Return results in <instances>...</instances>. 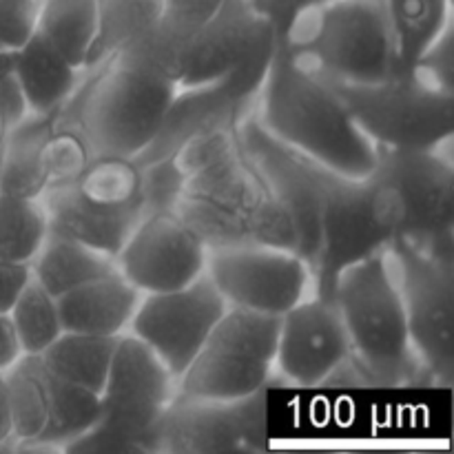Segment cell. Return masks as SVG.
I'll list each match as a JSON object with an SVG mask.
<instances>
[{"label":"cell","instance_id":"29","mask_svg":"<svg viewBox=\"0 0 454 454\" xmlns=\"http://www.w3.org/2000/svg\"><path fill=\"white\" fill-rule=\"evenodd\" d=\"M47 233V215L40 198L0 191V262L29 264Z\"/></svg>","mask_w":454,"mask_h":454},{"label":"cell","instance_id":"1","mask_svg":"<svg viewBox=\"0 0 454 454\" xmlns=\"http://www.w3.org/2000/svg\"><path fill=\"white\" fill-rule=\"evenodd\" d=\"M253 118L279 145L346 177L375 173L380 149L359 129L331 84L297 65L275 43Z\"/></svg>","mask_w":454,"mask_h":454},{"label":"cell","instance_id":"12","mask_svg":"<svg viewBox=\"0 0 454 454\" xmlns=\"http://www.w3.org/2000/svg\"><path fill=\"white\" fill-rule=\"evenodd\" d=\"M375 176L399 200V238L430 251L454 253L452 145L442 149H380Z\"/></svg>","mask_w":454,"mask_h":454},{"label":"cell","instance_id":"11","mask_svg":"<svg viewBox=\"0 0 454 454\" xmlns=\"http://www.w3.org/2000/svg\"><path fill=\"white\" fill-rule=\"evenodd\" d=\"M275 43H278V35L273 43L253 53L238 69L213 82L177 87L164 111L158 133L136 158L137 167L173 158L191 137L204 131L239 127L244 118L253 114L257 93L275 53Z\"/></svg>","mask_w":454,"mask_h":454},{"label":"cell","instance_id":"27","mask_svg":"<svg viewBox=\"0 0 454 454\" xmlns=\"http://www.w3.org/2000/svg\"><path fill=\"white\" fill-rule=\"evenodd\" d=\"M162 0H98V27L82 71L122 51L158 22Z\"/></svg>","mask_w":454,"mask_h":454},{"label":"cell","instance_id":"5","mask_svg":"<svg viewBox=\"0 0 454 454\" xmlns=\"http://www.w3.org/2000/svg\"><path fill=\"white\" fill-rule=\"evenodd\" d=\"M331 300L344 322L350 353L380 388L426 384L386 251L348 266L337 278Z\"/></svg>","mask_w":454,"mask_h":454},{"label":"cell","instance_id":"34","mask_svg":"<svg viewBox=\"0 0 454 454\" xmlns=\"http://www.w3.org/2000/svg\"><path fill=\"white\" fill-rule=\"evenodd\" d=\"M238 129H211V131H204L200 136L191 137L176 155V164L180 167V171L186 177L198 173L200 168L208 167V164L217 162L224 155L233 153L238 149Z\"/></svg>","mask_w":454,"mask_h":454},{"label":"cell","instance_id":"23","mask_svg":"<svg viewBox=\"0 0 454 454\" xmlns=\"http://www.w3.org/2000/svg\"><path fill=\"white\" fill-rule=\"evenodd\" d=\"M56 114H27L4 133L0 142L3 193L40 198L51 184L47 171V142L56 129Z\"/></svg>","mask_w":454,"mask_h":454},{"label":"cell","instance_id":"14","mask_svg":"<svg viewBox=\"0 0 454 454\" xmlns=\"http://www.w3.org/2000/svg\"><path fill=\"white\" fill-rule=\"evenodd\" d=\"M266 448V390L235 402L176 397L151 433V452H257Z\"/></svg>","mask_w":454,"mask_h":454},{"label":"cell","instance_id":"36","mask_svg":"<svg viewBox=\"0 0 454 454\" xmlns=\"http://www.w3.org/2000/svg\"><path fill=\"white\" fill-rule=\"evenodd\" d=\"M43 0H0V49L16 51L38 29Z\"/></svg>","mask_w":454,"mask_h":454},{"label":"cell","instance_id":"22","mask_svg":"<svg viewBox=\"0 0 454 454\" xmlns=\"http://www.w3.org/2000/svg\"><path fill=\"white\" fill-rule=\"evenodd\" d=\"M12 69L27 111L40 115L60 111L82 78V69L71 65L38 31L12 51Z\"/></svg>","mask_w":454,"mask_h":454},{"label":"cell","instance_id":"24","mask_svg":"<svg viewBox=\"0 0 454 454\" xmlns=\"http://www.w3.org/2000/svg\"><path fill=\"white\" fill-rule=\"evenodd\" d=\"M31 278L53 297H60L91 279L114 273L115 260L62 235L47 233L43 247L29 262Z\"/></svg>","mask_w":454,"mask_h":454},{"label":"cell","instance_id":"28","mask_svg":"<svg viewBox=\"0 0 454 454\" xmlns=\"http://www.w3.org/2000/svg\"><path fill=\"white\" fill-rule=\"evenodd\" d=\"M98 27V0H43L38 34L78 69L87 65Z\"/></svg>","mask_w":454,"mask_h":454},{"label":"cell","instance_id":"4","mask_svg":"<svg viewBox=\"0 0 454 454\" xmlns=\"http://www.w3.org/2000/svg\"><path fill=\"white\" fill-rule=\"evenodd\" d=\"M176 215L207 248L269 244L297 253L291 217L270 198L242 146L186 177Z\"/></svg>","mask_w":454,"mask_h":454},{"label":"cell","instance_id":"42","mask_svg":"<svg viewBox=\"0 0 454 454\" xmlns=\"http://www.w3.org/2000/svg\"><path fill=\"white\" fill-rule=\"evenodd\" d=\"M13 448V430L12 415H9L7 384H4V372H0V448Z\"/></svg>","mask_w":454,"mask_h":454},{"label":"cell","instance_id":"19","mask_svg":"<svg viewBox=\"0 0 454 454\" xmlns=\"http://www.w3.org/2000/svg\"><path fill=\"white\" fill-rule=\"evenodd\" d=\"M278 35L273 18L255 0H224L207 25L200 27L186 49L177 87L213 82L238 69L242 62Z\"/></svg>","mask_w":454,"mask_h":454},{"label":"cell","instance_id":"13","mask_svg":"<svg viewBox=\"0 0 454 454\" xmlns=\"http://www.w3.org/2000/svg\"><path fill=\"white\" fill-rule=\"evenodd\" d=\"M207 278L226 306L278 317L313 295L309 262L291 248L269 244L208 248Z\"/></svg>","mask_w":454,"mask_h":454},{"label":"cell","instance_id":"9","mask_svg":"<svg viewBox=\"0 0 454 454\" xmlns=\"http://www.w3.org/2000/svg\"><path fill=\"white\" fill-rule=\"evenodd\" d=\"M426 384L454 381V253L397 238L386 248Z\"/></svg>","mask_w":454,"mask_h":454},{"label":"cell","instance_id":"37","mask_svg":"<svg viewBox=\"0 0 454 454\" xmlns=\"http://www.w3.org/2000/svg\"><path fill=\"white\" fill-rule=\"evenodd\" d=\"M415 71L424 82L434 89L454 93V56H452V25L443 29V34L408 67Z\"/></svg>","mask_w":454,"mask_h":454},{"label":"cell","instance_id":"20","mask_svg":"<svg viewBox=\"0 0 454 454\" xmlns=\"http://www.w3.org/2000/svg\"><path fill=\"white\" fill-rule=\"evenodd\" d=\"M49 233L75 239L114 257L145 217L142 202L100 204L80 193L74 180L53 182L40 195Z\"/></svg>","mask_w":454,"mask_h":454},{"label":"cell","instance_id":"39","mask_svg":"<svg viewBox=\"0 0 454 454\" xmlns=\"http://www.w3.org/2000/svg\"><path fill=\"white\" fill-rule=\"evenodd\" d=\"M29 278V264L0 262V315H9L13 301L18 300V295H20V291L25 288Z\"/></svg>","mask_w":454,"mask_h":454},{"label":"cell","instance_id":"35","mask_svg":"<svg viewBox=\"0 0 454 454\" xmlns=\"http://www.w3.org/2000/svg\"><path fill=\"white\" fill-rule=\"evenodd\" d=\"M89 162H91V158H89L82 142L74 133L56 124L47 142V171L51 184L53 182L74 180Z\"/></svg>","mask_w":454,"mask_h":454},{"label":"cell","instance_id":"21","mask_svg":"<svg viewBox=\"0 0 454 454\" xmlns=\"http://www.w3.org/2000/svg\"><path fill=\"white\" fill-rule=\"evenodd\" d=\"M142 293L118 270L56 297L62 331L120 337L129 331Z\"/></svg>","mask_w":454,"mask_h":454},{"label":"cell","instance_id":"25","mask_svg":"<svg viewBox=\"0 0 454 454\" xmlns=\"http://www.w3.org/2000/svg\"><path fill=\"white\" fill-rule=\"evenodd\" d=\"M393 34L395 71L408 69L446 27L452 25V0H381Z\"/></svg>","mask_w":454,"mask_h":454},{"label":"cell","instance_id":"3","mask_svg":"<svg viewBox=\"0 0 454 454\" xmlns=\"http://www.w3.org/2000/svg\"><path fill=\"white\" fill-rule=\"evenodd\" d=\"M275 27L288 56L324 80L368 84L395 71L393 34L381 0H322Z\"/></svg>","mask_w":454,"mask_h":454},{"label":"cell","instance_id":"16","mask_svg":"<svg viewBox=\"0 0 454 454\" xmlns=\"http://www.w3.org/2000/svg\"><path fill=\"white\" fill-rule=\"evenodd\" d=\"M208 248L176 213L145 215L120 253L115 269L142 295L168 293L207 273Z\"/></svg>","mask_w":454,"mask_h":454},{"label":"cell","instance_id":"41","mask_svg":"<svg viewBox=\"0 0 454 454\" xmlns=\"http://www.w3.org/2000/svg\"><path fill=\"white\" fill-rule=\"evenodd\" d=\"M315 3H322V0H264V4H262L260 9L273 18L275 25H282V22H286L297 9Z\"/></svg>","mask_w":454,"mask_h":454},{"label":"cell","instance_id":"6","mask_svg":"<svg viewBox=\"0 0 454 454\" xmlns=\"http://www.w3.org/2000/svg\"><path fill=\"white\" fill-rule=\"evenodd\" d=\"M310 167L322 191L313 295L331 300L337 278L348 266L386 251L402 235V207L395 191L375 173L346 177L315 162Z\"/></svg>","mask_w":454,"mask_h":454},{"label":"cell","instance_id":"38","mask_svg":"<svg viewBox=\"0 0 454 454\" xmlns=\"http://www.w3.org/2000/svg\"><path fill=\"white\" fill-rule=\"evenodd\" d=\"M324 388H380L375 377L366 366L355 357L353 353L346 355L335 368L322 381Z\"/></svg>","mask_w":454,"mask_h":454},{"label":"cell","instance_id":"40","mask_svg":"<svg viewBox=\"0 0 454 454\" xmlns=\"http://www.w3.org/2000/svg\"><path fill=\"white\" fill-rule=\"evenodd\" d=\"M22 357L20 341H18L9 315H0V372H7Z\"/></svg>","mask_w":454,"mask_h":454},{"label":"cell","instance_id":"33","mask_svg":"<svg viewBox=\"0 0 454 454\" xmlns=\"http://www.w3.org/2000/svg\"><path fill=\"white\" fill-rule=\"evenodd\" d=\"M142 168V207L151 213H176L177 200L184 189L186 176L173 158L158 160Z\"/></svg>","mask_w":454,"mask_h":454},{"label":"cell","instance_id":"15","mask_svg":"<svg viewBox=\"0 0 454 454\" xmlns=\"http://www.w3.org/2000/svg\"><path fill=\"white\" fill-rule=\"evenodd\" d=\"M224 310V297L204 273L177 291L142 295L127 333L145 341L177 380L207 344Z\"/></svg>","mask_w":454,"mask_h":454},{"label":"cell","instance_id":"43","mask_svg":"<svg viewBox=\"0 0 454 454\" xmlns=\"http://www.w3.org/2000/svg\"><path fill=\"white\" fill-rule=\"evenodd\" d=\"M255 4L257 7H262V4H264V0H255Z\"/></svg>","mask_w":454,"mask_h":454},{"label":"cell","instance_id":"26","mask_svg":"<svg viewBox=\"0 0 454 454\" xmlns=\"http://www.w3.org/2000/svg\"><path fill=\"white\" fill-rule=\"evenodd\" d=\"M115 346L118 337L62 331V335L40 357L53 375L100 397Z\"/></svg>","mask_w":454,"mask_h":454},{"label":"cell","instance_id":"8","mask_svg":"<svg viewBox=\"0 0 454 454\" xmlns=\"http://www.w3.org/2000/svg\"><path fill=\"white\" fill-rule=\"evenodd\" d=\"M324 80V78H322ZM377 149H442L454 137V93L434 89L415 71H393L368 84L324 80Z\"/></svg>","mask_w":454,"mask_h":454},{"label":"cell","instance_id":"17","mask_svg":"<svg viewBox=\"0 0 454 454\" xmlns=\"http://www.w3.org/2000/svg\"><path fill=\"white\" fill-rule=\"evenodd\" d=\"M238 140L270 198L291 217L297 233V253L313 270L322 222V191L313 167L309 160L269 136L253 114L239 124Z\"/></svg>","mask_w":454,"mask_h":454},{"label":"cell","instance_id":"7","mask_svg":"<svg viewBox=\"0 0 454 454\" xmlns=\"http://www.w3.org/2000/svg\"><path fill=\"white\" fill-rule=\"evenodd\" d=\"M176 393L177 380L158 355L124 333L100 393V419L65 452H151L155 421Z\"/></svg>","mask_w":454,"mask_h":454},{"label":"cell","instance_id":"31","mask_svg":"<svg viewBox=\"0 0 454 454\" xmlns=\"http://www.w3.org/2000/svg\"><path fill=\"white\" fill-rule=\"evenodd\" d=\"M80 193L100 204L142 202V168L129 158H96L74 177Z\"/></svg>","mask_w":454,"mask_h":454},{"label":"cell","instance_id":"10","mask_svg":"<svg viewBox=\"0 0 454 454\" xmlns=\"http://www.w3.org/2000/svg\"><path fill=\"white\" fill-rule=\"evenodd\" d=\"M278 328L269 317L229 309L213 326L186 371L177 377L182 397L235 402L266 390L273 377Z\"/></svg>","mask_w":454,"mask_h":454},{"label":"cell","instance_id":"2","mask_svg":"<svg viewBox=\"0 0 454 454\" xmlns=\"http://www.w3.org/2000/svg\"><path fill=\"white\" fill-rule=\"evenodd\" d=\"M176 89L171 80L111 56L82 71L56 124L74 133L91 160H136L158 133Z\"/></svg>","mask_w":454,"mask_h":454},{"label":"cell","instance_id":"18","mask_svg":"<svg viewBox=\"0 0 454 454\" xmlns=\"http://www.w3.org/2000/svg\"><path fill=\"white\" fill-rule=\"evenodd\" d=\"M350 353L335 301L309 295L279 317L273 375L295 388H319Z\"/></svg>","mask_w":454,"mask_h":454},{"label":"cell","instance_id":"32","mask_svg":"<svg viewBox=\"0 0 454 454\" xmlns=\"http://www.w3.org/2000/svg\"><path fill=\"white\" fill-rule=\"evenodd\" d=\"M224 0H162L158 31L180 47L189 49L191 38L207 25Z\"/></svg>","mask_w":454,"mask_h":454},{"label":"cell","instance_id":"30","mask_svg":"<svg viewBox=\"0 0 454 454\" xmlns=\"http://www.w3.org/2000/svg\"><path fill=\"white\" fill-rule=\"evenodd\" d=\"M22 355H43L62 335L60 315L56 297L49 295L34 278L27 279L25 288L9 310Z\"/></svg>","mask_w":454,"mask_h":454}]
</instances>
